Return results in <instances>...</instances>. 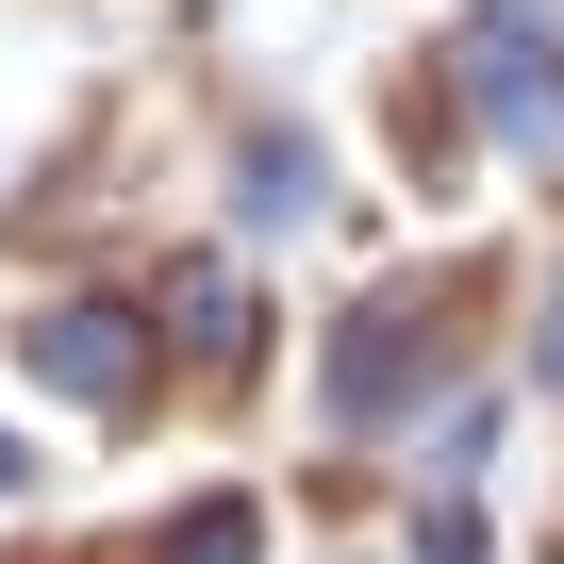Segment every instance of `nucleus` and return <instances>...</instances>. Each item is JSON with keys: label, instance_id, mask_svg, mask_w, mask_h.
<instances>
[{"label": "nucleus", "instance_id": "nucleus-1", "mask_svg": "<svg viewBox=\"0 0 564 564\" xmlns=\"http://www.w3.org/2000/svg\"><path fill=\"white\" fill-rule=\"evenodd\" d=\"M465 84H481L514 133H547V0H498V18L465 34Z\"/></svg>", "mask_w": 564, "mask_h": 564}, {"label": "nucleus", "instance_id": "nucleus-2", "mask_svg": "<svg viewBox=\"0 0 564 564\" xmlns=\"http://www.w3.org/2000/svg\"><path fill=\"white\" fill-rule=\"evenodd\" d=\"M34 366L100 399V382H133V333H117V316H51V333H34Z\"/></svg>", "mask_w": 564, "mask_h": 564}, {"label": "nucleus", "instance_id": "nucleus-3", "mask_svg": "<svg viewBox=\"0 0 564 564\" xmlns=\"http://www.w3.org/2000/svg\"><path fill=\"white\" fill-rule=\"evenodd\" d=\"M183 564H249V514H199V531H183Z\"/></svg>", "mask_w": 564, "mask_h": 564}, {"label": "nucleus", "instance_id": "nucleus-4", "mask_svg": "<svg viewBox=\"0 0 564 564\" xmlns=\"http://www.w3.org/2000/svg\"><path fill=\"white\" fill-rule=\"evenodd\" d=\"M547 382H564V300H547Z\"/></svg>", "mask_w": 564, "mask_h": 564}]
</instances>
